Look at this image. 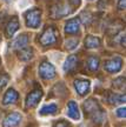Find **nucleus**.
<instances>
[{
	"label": "nucleus",
	"mask_w": 126,
	"mask_h": 127,
	"mask_svg": "<svg viewBox=\"0 0 126 127\" xmlns=\"http://www.w3.org/2000/svg\"><path fill=\"white\" fill-rule=\"evenodd\" d=\"M84 111H85V114H87L88 117L92 118V120L97 124H101L105 120V117L106 114L103 111V108L100 107V105L98 104V101L94 99H88L86 100L84 105Z\"/></svg>",
	"instance_id": "1"
},
{
	"label": "nucleus",
	"mask_w": 126,
	"mask_h": 127,
	"mask_svg": "<svg viewBox=\"0 0 126 127\" xmlns=\"http://www.w3.org/2000/svg\"><path fill=\"white\" fill-rule=\"evenodd\" d=\"M41 11L39 8H32L25 13V23L27 27L38 28L40 26Z\"/></svg>",
	"instance_id": "2"
},
{
	"label": "nucleus",
	"mask_w": 126,
	"mask_h": 127,
	"mask_svg": "<svg viewBox=\"0 0 126 127\" xmlns=\"http://www.w3.org/2000/svg\"><path fill=\"white\" fill-rule=\"evenodd\" d=\"M58 35H59L58 31H57L55 28L54 27H48V28H46L45 31H44V33L41 34L39 41H40L41 45H44V46L53 45V44L57 42Z\"/></svg>",
	"instance_id": "3"
},
{
	"label": "nucleus",
	"mask_w": 126,
	"mask_h": 127,
	"mask_svg": "<svg viewBox=\"0 0 126 127\" xmlns=\"http://www.w3.org/2000/svg\"><path fill=\"white\" fill-rule=\"evenodd\" d=\"M39 75L45 80H50L55 77V68L48 61H42L39 66Z\"/></svg>",
	"instance_id": "4"
},
{
	"label": "nucleus",
	"mask_w": 126,
	"mask_h": 127,
	"mask_svg": "<svg viewBox=\"0 0 126 127\" xmlns=\"http://www.w3.org/2000/svg\"><path fill=\"white\" fill-rule=\"evenodd\" d=\"M122 66H123V59L119 58V57H114V58H111L110 60L105 61L104 69L110 73H117L122 69Z\"/></svg>",
	"instance_id": "5"
},
{
	"label": "nucleus",
	"mask_w": 126,
	"mask_h": 127,
	"mask_svg": "<svg viewBox=\"0 0 126 127\" xmlns=\"http://www.w3.org/2000/svg\"><path fill=\"white\" fill-rule=\"evenodd\" d=\"M71 12H72V9L70 8L66 4L54 5L52 9H51V14H52L53 18H61V17H65V15H68Z\"/></svg>",
	"instance_id": "6"
},
{
	"label": "nucleus",
	"mask_w": 126,
	"mask_h": 127,
	"mask_svg": "<svg viewBox=\"0 0 126 127\" xmlns=\"http://www.w3.org/2000/svg\"><path fill=\"white\" fill-rule=\"evenodd\" d=\"M41 96H42V91L41 90H34L26 96V107H34L39 104Z\"/></svg>",
	"instance_id": "7"
},
{
	"label": "nucleus",
	"mask_w": 126,
	"mask_h": 127,
	"mask_svg": "<svg viewBox=\"0 0 126 127\" xmlns=\"http://www.w3.org/2000/svg\"><path fill=\"white\" fill-rule=\"evenodd\" d=\"M74 87H76V91L78 92L79 95H85L88 93L91 87V82L90 80H85V79H77L74 81Z\"/></svg>",
	"instance_id": "8"
},
{
	"label": "nucleus",
	"mask_w": 126,
	"mask_h": 127,
	"mask_svg": "<svg viewBox=\"0 0 126 127\" xmlns=\"http://www.w3.org/2000/svg\"><path fill=\"white\" fill-rule=\"evenodd\" d=\"M80 30V19L72 18L65 24V32L67 34H77Z\"/></svg>",
	"instance_id": "9"
},
{
	"label": "nucleus",
	"mask_w": 126,
	"mask_h": 127,
	"mask_svg": "<svg viewBox=\"0 0 126 127\" xmlns=\"http://www.w3.org/2000/svg\"><path fill=\"white\" fill-rule=\"evenodd\" d=\"M28 42H30L28 35H27V34H20V35H18L13 40V42H12L11 47H12L13 50L20 51V50H23V48H25V47H27Z\"/></svg>",
	"instance_id": "10"
},
{
	"label": "nucleus",
	"mask_w": 126,
	"mask_h": 127,
	"mask_svg": "<svg viewBox=\"0 0 126 127\" xmlns=\"http://www.w3.org/2000/svg\"><path fill=\"white\" fill-rule=\"evenodd\" d=\"M21 121V115L17 112H13V113H9L6 118H5L4 123V127H17Z\"/></svg>",
	"instance_id": "11"
},
{
	"label": "nucleus",
	"mask_w": 126,
	"mask_h": 127,
	"mask_svg": "<svg viewBox=\"0 0 126 127\" xmlns=\"http://www.w3.org/2000/svg\"><path fill=\"white\" fill-rule=\"evenodd\" d=\"M66 114L73 120H79L80 119V113H79V108L78 105L74 101H70L67 104V108H66Z\"/></svg>",
	"instance_id": "12"
},
{
	"label": "nucleus",
	"mask_w": 126,
	"mask_h": 127,
	"mask_svg": "<svg viewBox=\"0 0 126 127\" xmlns=\"http://www.w3.org/2000/svg\"><path fill=\"white\" fill-rule=\"evenodd\" d=\"M18 98H19L18 92L15 91V90H13V88H9V90H7V92L5 93L4 99H2V104H4L5 106L14 104V102L18 100Z\"/></svg>",
	"instance_id": "13"
},
{
	"label": "nucleus",
	"mask_w": 126,
	"mask_h": 127,
	"mask_svg": "<svg viewBox=\"0 0 126 127\" xmlns=\"http://www.w3.org/2000/svg\"><path fill=\"white\" fill-rule=\"evenodd\" d=\"M18 30H19V20L17 17H13L6 25V35L12 36Z\"/></svg>",
	"instance_id": "14"
},
{
	"label": "nucleus",
	"mask_w": 126,
	"mask_h": 127,
	"mask_svg": "<svg viewBox=\"0 0 126 127\" xmlns=\"http://www.w3.org/2000/svg\"><path fill=\"white\" fill-rule=\"evenodd\" d=\"M100 46V39L98 36L88 35L85 39V47L86 48H97Z\"/></svg>",
	"instance_id": "15"
},
{
	"label": "nucleus",
	"mask_w": 126,
	"mask_h": 127,
	"mask_svg": "<svg viewBox=\"0 0 126 127\" xmlns=\"http://www.w3.org/2000/svg\"><path fill=\"white\" fill-rule=\"evenodd\" d=\"M58 111V106L55 104H48L45 105L44 107H41V109L39 111L40 115H50V114H54Z\"/></svg>",
	"instance_id": "16"
},
{
	"label": "nucleus",
	"mask_w": 126,
	"mask_h": 127,
	"mask_svg": "<svg viewBox=\"0 0 126 127\" xmlns=\"http://www.w3.org/2000/svg\"><path fill=\"white\" fill-rule=\"evenodd\" d=\"M76 65H77V57L76 55H70V57H67V59L65 60L64 71L65 72H70V71H72L73 68L76 67Z\"/></svg>",
	"instance_id": "17"
},
{
	"label": "nucleus",
	"mask_w": 126,
	"mask_h": 127,
	"mask_svg": "<svg viewBox=\"0 0 126 127\" xmlns=\"http://www.w3.org/2000/svg\"><path fill=\"white\" fill-rule=\"evenodd\" d=\"M33 58V50L30 47H25L23 50L19 51V59L23 61H28Z\"/></svg>",
	"instance_id": "18"
},
{
	"label": "nucleus",
	"mask_w": 126,
	"mask_h": 127,
	"mask_svg": "<svg viewBox=\"0 0 126 127\" xmlns=\"http://www.w3.org/2000/svg\"><path fill=\"white\" fill-rule=\"evenodd\" d=\"M108 101H110L111 104H114V105L123 104V102H125V95L112 93V94H110V96H108Z\"/></svg>",
	"instance_id": "19"
},
{
	"label": "nucleus",
	"mask_w": 126,
	"mask_h": 127,
	"mask_svg": "<svg viewBox=\"0 0 126 127\" xmlns=\"http://www.w3.org/2000/svg\"><path fill=\"white\" fill-rule=\"evenodd\" d=\"M87 67L90 68V71L92 72H95L98 68H99V59L97 57H90L87 59Z\"/></svg>",
	"instance_id": "20"
},
{
	"label": "nucleus",
	"mask_w": 126,
	"mask_h": 127,
	"mask_svg": "<svg viewBox=\"0 0 126 127\" xmlns=\"http://www.w3.org/2000/svg\"><path fill=\"white\" fill-rule=\"evenodd\" d=\"M78 44H79V40H78V39H76V38H73V39H67V40H66V42H65L66 48H67V50H70V51H72V50H74V48H77Z\"/></svg>",
	"instance_id": "21"
},
{
	"label": "nucleus",
	"mask_w": 126,
	"mask_h": 127,
	"mask_svg": "<svg viewBox=\"0 0 126 127\" xmlns=\"http://www.w3.org/2000/svg\"><path fill=\"white\" fill-rule=\"evenodd\" d=\"M80 19L85 25H90L91 21H92V15H91L90 12H83L80 14Z\"/></svg>",
	"instance_id": "22"
},
{
	"label": "nucleus",
	"mask_w": 126,
	"mask_h": 127,
	"mask_svg": "<svg viewBox=\"0 0 126 127\" xmlns=\"http://www.w3.org/2000/svg\"><path fill=\"white\" fill-rule=\"evenodd\" d=\"M113 87H116V88H120V90H123V88H125V78H118V79H116L114 81H113Z\"/></svg>",
	"instance_id": "23"
},
{
	"label": "nucleus",
	"mask_w": 126,
	"mask_h": 127,
	"mask_svg": "<svg viewBox=\"0 0 126 127\" xmlns=\"http://www.w3.org/2000/svg\"><path fill=\"white\" fill-rule=\"evenodd\" d=\"M9 81V77L8 74H5V73H2V74H0V87H4L7 85V82Z\"/></svg>",
	"instance_id": "24"
},
{
	"label": "nucleus",
	"mask_w": 126,
	"mask_h": 127,
	"mask_svg": "<svg viewBox=\"0 0 126 127\" xmlns=\"http://www.w3.org/2000/svg\"><path fill=\"white\" fill-rule=\"evenodd\" d=\"M117 115L119 118H125L126 112H125V107H122V108H118L117 109Z\"/></svg>",
	"instance_id": "25"
},
{
	"label": "nucleus",
	"mask_w": 126,
	"mask_h": 127,
	"mask_svg": "<svg viewBox=\"0 0 126 127\" xmlns=\"http://www.w3.org/2000/svg\"><path fill=\"white\" fill-rule=\"evenodd\" d=\"M53 127H68V125L66 121H59V123H57Z\"/></svg>",
	"instance_id": "26"
},
{
	"label": "nucleus",
	"mask_w": 126,
	"mask_h": 127,
	"mask_svg": "<svg viewBox=\"0 0 126 127\" xmlns=\"http://www.w3.org/2000/svg\"><path fill=\"white\" fill-rule=\"evenodd\" d=\"M125 4H126V0H119V2H118V8L124 9L125 8Z\"/></svg>",
	"instance_id": "27"
},
{
	"label": "nucleus",
	"mask_w": 126,
	"mask_h": 127,
	"mask_svg": "<svg viewBox=\"0 0 126 127\" xmlns=\"http://www.w3.org/2000/svg\"><path fill=\"white\" fill-rule=\"evenodd\" d=\"M70 1H71V4L73 5V6H79V5H80V0H70Z\"/></svg>",
	"instance_id": "28"
},
{
	"label": "nucleus",
	"mask_w": 126,
	"mask_h": 127,
	"mask_svg": "<svg viewBox=\"0 0 126 127\" xmlns=\"http://www.w3.org/2000/svg\"><path fill=\"white\" fill-rule=\"evenodd\" d=\"M90 1H92V0H90Z\"/></svg>",
	"instance_id": "29"
}]
</instances>
